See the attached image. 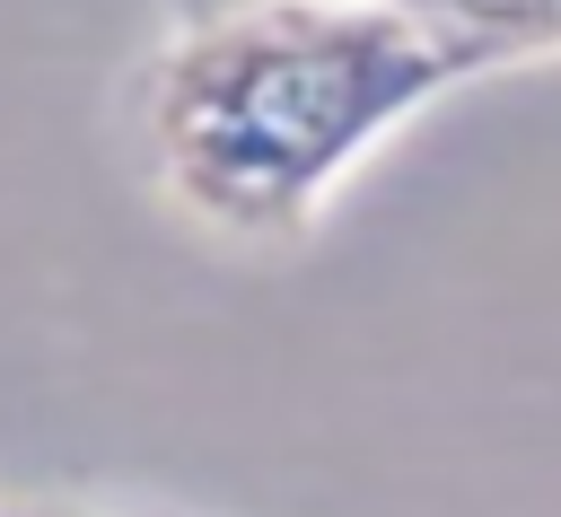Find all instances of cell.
I'll list each match as a JSON object with an SVG mask.
<instances>
[{
	"label": "cell",
	"mask_w": 561,
	"mask_h": 517,
	"mask_svg": "<svg viewBox=\"0 0 561 517\" xmlns=\"http://www.w3.org/2000/svg\"><path fill=\"white\" fill-rule=\"evenodd\" d=\"M473 70V53L394 0H237L149 61L140 140L184 219L272 245Z\"/></svg>",
	"instance_id": "6da1fadb"
},
{
	"label": "cell",
	"mask_w": 561,
	"mask_h": 517,
	"mask_svg": "<svg viewBox=\"0 0 561 517\" xmlns=\"http://www.w3.org/2000/svg\"><path fill=\"white\" fill-rule=\"evenodd\" d=\"M412 9L421 26H438L456 53H473L482 70L491 61H535V53H561V0H394Z\"/></svg>",
	"instance_id": "7a4b0ae2"
},
{
	"label": "cell",
	"mask_w": 561,
	"mask_h": 517,
	"mask_svg": "<svg viewBox=\"0 0 561 517\" xmlns=\"http://www.w3.org/2000/svg\"><path fill=\"white\" fill-rule=\"evenodd\" d=\"M0 517H70V508H18V499H9V508H0Z\"/></svg>",
	"instance_id": "3957f363"
},
{
	"label": "cell",
	"mask_w": 561,
	"mask_h": 517,
	"mask_svg": "<svg viewBox=\"0 0 561 517\" xmlns=\"http://www.w3.org/2000/svg\"><path fill=\"white\" fill-rule=\"evenodd\" d=\"M0 508H9V499H0Z\"/></svg>",
	"instance_id": "277c9868"
}]
</instances>
